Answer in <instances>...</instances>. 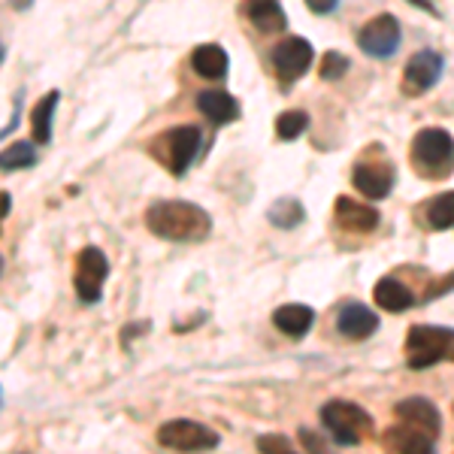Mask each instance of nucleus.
Returning <instances> with one entry per match:
<instances>
[{
  "label": "nucleus",
  "instance_id": "1",
  "mask_svg": "<svg viewBox=\"0 0 454 454\" xmlns=\"http://www.w3.org/2000/svg\"><path fill=\"white\" fill-rule=\"evenodd\" d=\"M145 227L155 237L170 239V243H200L209 237L212 218L207 209H200L197 203L188 200H160L152 203L145 212Z\"/></svg>",
  "mask_w": 454,
  "mask_h": 454
},
{
  "label": "nucleus",
  "instance_id": "2",
  "mask_svg": "<svg viewBox=\"0 0 454 454\" xmlns=\"http://www.w3.org/2000/svg\"><path fill=\"white\" fill-rule=\"evenodd\" d=\"M409 158L424 179H449L454 173V137L442 128H424L412 140Z\"/></svg>",
  "mask_w": 454,
  "mask_h": 454
},
{
  "label": "nucleus",
  "instance_id": "3",
  "mask_svg": "<svg viewBox=\"0 0 454 454\" xmlns=\"http://www.w3.org/2000/svg\"><path fill=\"white\" fill-rule=\"evenodd\" d=\"M200 128L197 124H179L170 128L152 143V155L158 158V164H164L173 176H185L188 167L194 164L197 149H200Z\"/></svg>",
  "mask_w": 454,
  "mask_h": 454
},
{
  "label": "nucleus",
  "instance_id": "4",
  "mask_svg": "<svg viewBox=\"0 0 454 454\" xmlns=\"http://www.w3.org/2000/svg\"><path fill=\"white\" fill-rule=\"evenodd\" d=\"M406 357L412 370L434 367L439 361H454V331L434 325H415L406 336Z\"/></svg>",
  "mask_w": 454,
  "mask_h": 454
},
{
  "label": "nucleus",
  "instance_id": "5",
  "mask_svg": "<svg viewBox=\"0 0 454 454\" xmlns=\"http://www.w3.org/2000/svg\"><path fill=\"white\" fill-rule=\"evenodd\" d=\"M321 424H325L327 434H331L340 445H357L367 439L372 419L357 406V403L331 400L325 409H321Z\"/></svg>",
  "mask_w": 454,
  "mask_h": 454
},
{
  "label": "nucleus",
  "instance_id": "6",
  "mask_svg": "<svg viewBox=\"0 0 454 454\" xmlns=\"http://www.w3.org/2000/svg\"><path fill=\"white\" fill-rule=\"evenodd\" d=\"M109 276V261L106 254L100 252L98 246H85L82 252L76 254V273H73V288H76V297L82 303H98L100 294H104V282Z\"/></svg>",
  "mask_w": 454,
  "mask_h": 454
},
{
  "label": "nucleus",
  "instance_id": "7",
  "mask_svg": "<svg viewBox=\"0 0 454 454\" xmlns=\"http://www.w3.org/2000/svg\"><path fill=\"white\" fill-rule=\"evenodd\" d=\"M158 442L164 445V449H173V451H207V449H215L222 439H218L215 430L207 427V424L176 419V421L160 424Z\"/></svg>",
  "mask_w": 454,
  "mask_h": 454
},
{
  "label": "nucleus",
  "instance_id": "8",
  "mask_svg": "<svg viewBox=\"0 0 454 454\" xmlns=\"http://www.w3.org/2000/svg\"><path fill=\"white\" fill-rule=\"evenodd\" d=\"M312 58H315V52H312L309 40H303V36H285L279 46L273 49L270 61H273L276 76L291 85V82H297L300 76H306Z\"/></svg>",
  "mask_w": 454,
  "mask_h": 454
},
{
  "label": "nucleus",
  "instance_id": "9",
  "mask_svg": "<svg viewBox=\"0 0 454 454\" xmlns=\"http://www.w3.org/2000/svg\"><path fill=\"white\" fill-rule=\"evenodd\" d=\"M357 46L370 58H391L400 49V21L391 12H382L357 31Z\"/></svg>",
  "mask_w": 454,
  "mask_h": 454
},
{
  "label": "nucleus",
  "instance_id": "10",
  "mask_svg": "<svg viewBox=\"0 0 454 454\" xmlns=\"http://www.w3.org/2000/svg\"><path fill=\"white\" fill-rule=\"evenodd\" d=\"M442 76V55L434 52V49H421L409 58L406 73H403V94L409 98H419L427 88H434Z\"/></svg>",
  "mask_w": 454,
  "mask_h": 454
},
{
  "label": "nucleus",
  "instance_id": "11",
  "mask_svg": "<svg viewBox=\"0 0 454 454\" xmlns=\"http://www.w3.org/2000/svg\"><path fill=\"white\" fill-rule=\"evenodd\" d=\"M351 179H355L357 192L367 194L370 200H382L394 188V167L382 158L361 160V164L355 167V173H351Z\"/></svg>",
  "mask_w": 454,
  "mask_h": 454
},
{
  "label": "nucleus",
  "instance_id": "12",
  "mask_svg": "<svg viewBox=\"0 0 454 454\" xmlns=\"http://www.w3.org/2000/svg\"><path fill=\"white\" fill-rule=\"evenodd\" d=\"M394 415L403 421V424H412V427L424 430L427 436H439V427H442V419H439V409L434 406L430 400L424 397H409L394 406Z\"/></svg>",
  "mask_w": 454,
  "mask_h": 454
},
{
  "label": "nucleus",
  "instance_id": "13",
  "mask_svg": "<svg viewBox=\"0 0 454 454\" xmlns=\"http://www.w3.org/2000/svg\"><path fill=\"white\" fill-rule=\"evenodd\" d=\"M336 327H340V333L348 336V340H367V336L379 331V315L364 303H346L340 309Z\"/></svg>",
  "mask_w": 454,
  "mask_h": 454
},
{
  "label": "nucleus",
  "instance_id": "14",
  "mask_svg": "<svg viewBox=\"0 0 454 454\" xmlns=\"http://www.w3.org/2000/svg\"><path fill=\"white\" fill-rule=\"evenodd\" d=\"M336 224L348 233H370L379 224V212L367 203L351 200V197H340L336 200Z\"/></svg>",
  "mask_w": 454,
  "mask_h": 454
},
{
  "label": "nucleus",
  "instance_id": "15",
  "mask_svg": "<svg viewBox=\"0 0 454 454\" xmlns=\"http://www.w3.org/2000/svg\"><path fill=\"white\" fill-rule=\"evenodd\" d=\"M197 109H200L212 124H231L239 119L237 98L222 91V88H207V91L197 94Z\"/></svg>",
  "mask_w": 454,
  "mask_h": 454
},
{
  "label": "nucleus",
  "instance_id": "16",
  "mask_svg": "<svg viewBox=\"0 0 454 454\" xmlns=\"http://www.w3.org/2000/svg\"><path fill=\"white\" fill-rule=\"evenodd\" d=\"M382 442L387 445L391 451H409V454H427L434 451V436H427L424 430L412 427V424H394L391 430L382 436Z\"/></svg>",
  "mask_w": 454,
  "mask_h": 454
},
{
  "label": "nucleus",
  "instance_id": "17",
  "mask_svg": "<svg viewBox=\"0 0 454 454\" xmlns=\"http://www.w3.org/2000/svg\"><path fill=\"white\" fill-rule=\"evenodd\" d=\"M243 10L261 34H279L288 25V16H285L279 0H246Z\"/></svg>",
  "mask_w": 454,
  "mask_h": 454
},
{
  "label": "nucleus",
  "instance_id": "18",
  "mask_svg": "<svg viewBox=\"0 0 454 454\" xmlns=\"http://www.w3.org/2000/svg\"><path fill=\"white\" fill-rule=\"evenodd\" d=\"M273 325L279 327L282 333L300 340V336L309 333V327L315 325V312L303 303H285L273 312Z\"/></svg>",
  "mask_w": 454,
  "mask_h": 454
},
{
  "label": "nucleus",
  "instance_id": "19",
  "mask_svg": "<svg viewBox=\"0 0 454 454\" xmlns=\"http://www.w3.org/2000/svg\"><path fill=\"white\" fill-rule=\"evenodd\" d=\"M227 52L215 43H207V46H197L192 52V67L197 76L203 79H224L227 76Z\"/></svg>",
  "mask_w": 454,
  "mask_h": 454
},
{
  "label": "nucleus",
  "instance_id": "20",
  "mask_svg": "<svg viewBox=\"0 0 454 454\" xmlns=\"http://www.w3.org/2000/svg\"><path fill=\"white\" fill-rule=\"evenodd\" d=\"M372 297H376V303L382 306V309H387V312H406V309H412V306H415L412 291H409L403 282L391 279V276L379 279V285L372 288Z\"/></svg>",
  "mask_w": 454,
  "mask_h": 454
},
{
  "label": "nucleus",
  "instance_id": "21",
  "mask_svg": "<svg viewBox=\"0 0 454 454\" xmlns=\"http://www.w3.org/2000/svg\"><path fill=\"white\" fill-rule=\"evenodd\" d=\"M58 100H61V94L49 91L46 98H43L40 104L34 106V119H31V124H34V140L43 143V145L52 140V115H55Z\"/></svg>",
  "mask_w": 454,
  "mask_h": 454
},
{
  "label": "nucleus",
  "instance_id": "22",
  "mask_svg": "<svg viewBox=\"0 0 454 454\" xmlns=\"http://www.w3.org/2000/svg\"><path fill=\"white\" fill-rule=\"evenodd\" d=\"M34 164H36V149H34V143H27V140H19L0 152V170L4 173L27 170V167H34Z\"/></svg>",
  "mask_w": 454,
  "mask_h": 454
},
{
  "label": "nucleus",
  "instance_id": "23",
  "mask_svg": "<svg viewBox=\"0 0 454 454\" xmlns=\"http://www.w3.org/2000/svg\"><path fill=\"white\" fill-rule=\"evenodd\" d=\"M424 218L434 231H445V227L454 224V192L436 194L434 200L424 207Z\"/></svg>",
  "mask_w": 454,
  "mask_h": 454
},
{
  "label": "nucleus",
  "instance_id": "24",
  "mask_svg": "<svg viewBox=\"0 0 454 454\" xmlns=\"http://www.w3.org/2000/svg\"><path fill=\"white\" fill-rule=\"evenodd\" d=\"M270 222L276 227H297L303 222V207H300V200H294V197L276 200L273 207H270Z\"/></svg>",
  "mask_w": 454,
  "mask_h": 454
},
{
  "label": "nucleus",
  "instance_id": "25",
  "mask_svg": "<svg viewBox=\"0 0 454 454\" xmlns=\"http://www.w3.org/2000/svg\"><path fill=\"white\" fill-rule=\"evenodd\" d=\"M306 128H309V115L300 113V109L282 113L279 119H276V137H279V140H297Z\"/></svg>",
  "mask_w": 454,
  "mask_h": 454
},
{
  "label": "nucleus",
  "instance_id": "26",
  "mask_svg": "<svg viewBox=\"0 0 454 454\" xmlns=\"http://www.w3.org/2000/svg\"><path fill=\"white\" fill-rule=\"evenodd\" d=\"M318 73H321V79H327V82H331V79H342L348 73V58L342 52H325Z\"/></svg>",
  "mask_w": 454,
  "mask_h": 454
},
{
  "label": "nucleus",
  "instance_id": "27",
  "mask_svg": "<svg viewBox=\"0 0 454 454\" xmlns=\"http://www.w3.org/2000/svg\"><path fill=\"white\" fill-rule=\"evenodd\" d=\"M258 451H267V454L291 451V439L288 436H261L258 439Z\"/></svg>",
  "mask_w": 454,
  "mask_h": 454
},
{
  "label": "nucleus",
  "instance_id": "28",
  "mask_svg": "<svg viewBox=\"0 0 454 454\" xmlns=\"http://www.w3.org/2000/svg\"><path fill=\"white\" fill-rule=\"evenodd\" d=\"M306 6L312 12H318V16H327V12H333L340 6V0H306Z\"/></svg>",
  "mask_w": 454,
  "mask_h": 454
},
{
  "label": "nucleus",
  "instance_id": "29",
  "mask_svg": "<svg viewBox=\"0 0 454 454\" xmlns=\"http://www.w3.org/2000/svg\"><path fill=\"white\" fill-rule=\"evenodd\" d=\"M300 442L306 445V449H315V451H325V442H321L318 436L309 434V430H300Z\"/></svg>",
  "mask_w": 454,
  "mask_h": 454
},
{
  "label": "nucleus",
  "instance_id": "30",
  "mask_svg": "<svg viewBox=\"0 0 454 454\" xmlns=\"http://www.w3.org/2000/svg\"><path fill=\"white\" fill-rule=\"evenodd\" d=\"M10 203H12V197L6 194V192H0V222L10 215Z\"/></svg>",
  "mask_w": 454,
  "mask_h": 454
},
{
  "label": "nucleus",
  "instance_id": "31",
  "mask_svg": "<svg viewBox=\"0 0 454 454\" xmlns=\"http://www.w3.org/2000/svg\"><path fill=\"white\" fill-rule=\"evenodd\" d=\"M409 4L421 6V10H427L430 16H439V12H436V6H434V0H409Z\"/></svg>",
  "mask_w": 454,
  "mask_h": 454
},
{
  "label": "nucleus",
  "instance_id": "32",
  "mask_svg": "<svg viewBox=\"0 0 454 454\" xmlns=\"http://www.w3.org/2000/svg\"><path fill=\"white\" fill-rule=\"evenodd\" d=\"M6 58V49H4V43H0V61H4Z\"/></svg>",
  "mask_w": 454,
  "mask_h": 454
},
{
  "label": "nucleus",
  "instance_id": "33",
  "mask_svg": "<svg viewBox=\"0 0 454 454\" xmlns=\"http://www.w3.org/2000/svg\"><path fill=\"white\" fill-rule=\"evenodd\" d=\"M0 273H4V258H0Z\"/></svg>",
  "mask_w": 454,
  "mask_h": 454
},
{
  "label": "nucleus",
  "instance_id": "34",
  "mask_svg": "<svg viewBox=\"0 0 454 454\" xmlns=\"http://www.w3.org/2000/svg\"><path fill=\"white\" fill-rule=\"evenodd\" d=\"M0 403H4V387H0Z\"/></svg>",
  "mask_w": 454,
  "mask_h": 454
}]
</instances>
